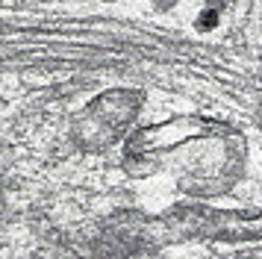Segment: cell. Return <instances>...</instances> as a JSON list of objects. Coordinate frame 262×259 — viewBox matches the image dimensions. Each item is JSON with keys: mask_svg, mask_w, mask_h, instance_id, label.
<instances>
[{"mask_svg": "<svg viewBox=\"0 0 262 259\" xmlns=\"http://www.w3.org/2000/svg\"><path fill=\"white\" fill-rule=\"evenodd\" d=\"M203 15H206V18H203L198 27H201V30H206V27H215V21H218V18H215V12H203Z\"/></svg>", "mask_w": 262, "mask_h": 259, "instance_id": "1", "label": "cell"}]
</instances>
